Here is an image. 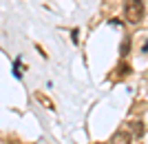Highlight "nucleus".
I'll return each instance as SVG.
<instances>
[{"label":"nucleus","mask_w":148,"mask_h":144,"mask_svg":"<svg viewBox=\"0 0 148 144\" xmlns=\"http://www.w3.org/2000/svg\"><path fill=\"white\" fill-rule=\"evenodd\" d=\"M144 0H126V5H124V18L128 20L130 25H139L144 20Z\"/></svg>","instance_id":"f257e3e1"},{"label":"nucleus","mask_w":148,"mask_h":144,"mask_svg":"<svg viewBox=\"0 0 148 144\" xmlns=\"http://www.w3.org/2000/svg\"><path fill=\"white\" fill-rule=\"evenodd\" d=\"M36 100L40 102L44 109H49V111H56V104H53V100H51V98H47L44 93H36Z\"/></svg>","instance_id":"f03ea898"},{"label":"nucleus","mask_w":148,"mask_h":144,"mask_svg":"<svg viewBox=\"0 0 148 144\" xmlns=\"http://www.w3.org/2000/svg\"><path fill=\"white\" fill-rule=\"evenodd\" d=\"M113 144H130V135L128 133H117L115 140H113Z\"/></svg>","instance_id":"7ed1b4c3"},{"label":"nucleus","mask_w":148,"mask_h":144,"mask_svg":"<svg viewBox=\"0 0 148 144\" xmlns=\"http://www.w3.org/2000/svg\"><path fill=\"white\" fill-rule=\"evenodd\" d=\"M130 129H133L135 135H142V133H144V122H142V120H135V122H130Z\"/></svg>","instance_id":"20e7f679"},{"label":"nucleus","mask_w":148,"mask_h":144,"mask_svg":"<svg viewBox=\"0 0 148 144\" xmlns=\"http://www.w3.org/2000/svg\"><path fill=\"white\" fill-rule=\"evenodd\" d=\"M119 75H122V78H126V75H128L130 73V67H128V64H119Z\"/></svg>","instance_id":"39448f33"},{"label":"nucleus","mask_w":148,"mask_h":144,"mask_svg":"<svg viewBox=\"0 0 148 144\" xmlns=\"http://www.w3.org/2000/svg\"><path fill=\"white\" fill-rule=\"evenodd\" d=\"M128 49H130V40L126 38V40H124V44H122V49H119V51H122V56H126V53H128Z\"/></svg>","instance_id":"423d86ee"},{"label":"nucleus","mask_w":148,"mask_h":144,"mask_svg":"<svg viewBox=\"0 0 148 144\" xmlns=\"http://www.w3.org/2000/svg\"><path fill=\"white\" fill-rule=\"evenodd\" d=\"M13 75H16V78H20V75H22V71H20V60L13 64Z\"/></svg>","instance_id":"0eeeda50"},{"label":"nucleus","mask_w":148,"mask_h":144,"mask_svg":"<svg viewBox=\"0 0 148 144\" xmlns=\"http://www.w3.org/2000/svg\"><path fill=\"white\" fill-rule=\"evenodd\" d=\"M142 51H144V53H148V40H146V42H144V47H142Z\"/></svg>","instance_id":"6e6552de"}]
</instances>
